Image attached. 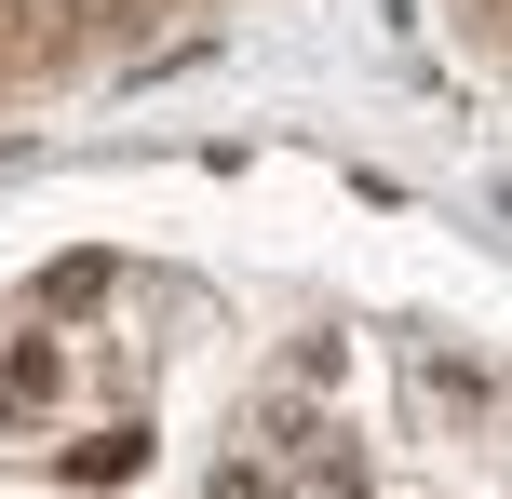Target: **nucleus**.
Here are the masks:
<instances>
[{
  "label": "nucleus",
  "mask_w": 512,
  "mask_h": 499,
  "mask_svg": "<svg viewBox=\"0 0 512 499\" xmlns=\"http://www.w3.org/2000/svg\"><path fill=\"white\" fill-rule=\"evenodd\" d=\"M135 459H149V432L122 419V432H81V446H68V473H81V486H122Z\"/></svg>",
  "instance_id": "nucleus-1"
}]
</instances>
